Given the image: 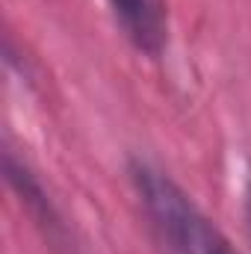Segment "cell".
<instances>
[{
	"label": "cell",
	"mask_w": 251,
	"mask_h": 254,
	"mask_svg": "<svg viewBox=\"0 0 251 254\" xmlns=\"http://www.w3.org/2000/svg\"><path fill=\"white\" fill-rule=\"evenodd\" d=\"M130 178L148 216L175 254H237L228 237L201 213V207L166 172L133 160Z\"/></svg>",
	"instance_id": "1"
},
{
	"label": "cell",
	"mask_w": 251,
	"mask_h": 254,
	"mask_svg": "<svg viewBox=\"0 0 251 254\" xmlns=\"http://www.w3.org/2000/svg\"><path fill=\"white\" fill-rule=\"evenodd\" d=\"M119 27L125 30L127 42L157 60L166 51V39H169V24H166V6L163 0H110Z\"/></svg>",
	"instance_id": "2"
},
{
	"label": "cell",
	"mask_w": 251,
	"mask_h": 254,
	"mask_svg": "<svg viewBox=\"0 0 251 254\" xmlns=\"http://www.w3.org/2000/svg\"><path fill=\"white\" fill-rule=\"evenodd\" d=\"M3 169H6V181L12 184V190L21 195L24 207L39 219V225H42L51 237L60 234V231H63V222H60V216H57V210H54L48 192L42 190L39 178L30 172V166L21 163L12 151H6V154H3Z\"/></svg>",
	"instance_id": "3"
},
{
	"label": "cell",
	"mask_w": 251,
	"mask_h": 254,
	"mask_svg": "<svg viewBox=\"0 0 251 254\" xmlns=\"http://www.w3.org/2000/svg\"><path fill=\"white\" fill-rule=\"evenodd\" d=\"M243 225H246V237L251 243V166L246 175V187H243Z\"/></svg>",
	"instance_id": "4"
}]
</instances>
